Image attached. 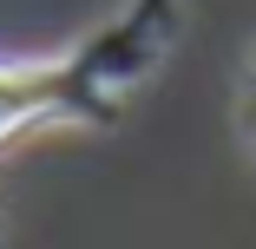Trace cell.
<instances>
[{"label": "cell", "mask_w": 256, "mask_h": 249, "mask_svg": "<svg viewBox=\"0 0 256 249\" xmlns=\"http://www.w3.org/2000/svg\"><path fill=\"white\" fill-rule=\"evenodd\" d=\"M178 20H184V0H138V7H132L118 26H106V33L86 46V53H72V85H79V92H106V98H112L118 85L144 79L151 66L171 53Z\"/></svg>", "instance_id": "6da1fadb"}, {"label": "cell", "mask_w": 256, "mask_h": 249, "mask_svg": "<svg viewBox=\"0 0 256 249\" xmlns=\"http://www.w3.org/2000/svg\"><path fill=\"white\" fill-rule=\"evenodd\" d=\"M72 59H14L0 66V144L14 131L40 125V118H60L72 105Z\"/></svg>", "instance_id": "7a4b0ae2"}]
</instances>
